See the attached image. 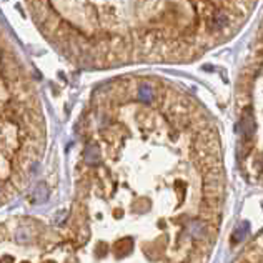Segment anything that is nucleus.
Listing matches in <instances>:
<instances>
[{
	"label": "nucleus",
	"mask_w": 263,
	"mask_h": 263,
	"mask_svg": "<svg viewBox=\"0 0 263 263\" xmlns=\"http://www.w3.org/2000/svg\"><path fill=\"white\" fill-rule=\"evenodd\" d=\"M139 98L144 102L153 100V88L148 87V85H142V87L139 88Z\"/></svg>",
	"instance_id": "nucleus-1"
}]
</instances>
